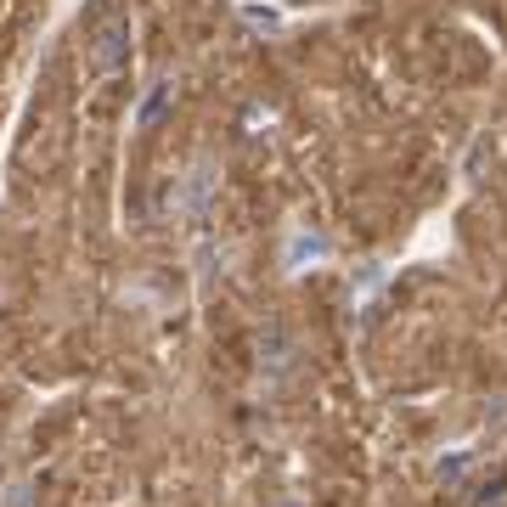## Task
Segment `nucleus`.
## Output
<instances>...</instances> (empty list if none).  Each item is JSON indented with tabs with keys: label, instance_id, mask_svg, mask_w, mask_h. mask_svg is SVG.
<instances>
[{
	"label": "nucleus",
	"instance_id": "1",
	"mask_svg": "<svg viewBox=\"0 0 507 507\" xmlns=\"http://www.w3.org/2000/svg\"><path fill=\"white\" fill-rule=\"evenodd\" d=\"M124 34H130L124 23H108V28L96 34V57H90V62H96V74H113V68H124V51H130Z\"/></svg>",
	"mask_w": 507,
	"mask_h": 507
},
{
	"label": "nucleus",
	"instance_id": "2",
	"mask_svg": "<svg viewBox=\"0 0 507 507\" xmlns=\"http://www.w3.org/2000/svg\"><path fill=\"white\" fill-rule=\"evenodd\" d=\"M164 101H169V85H158V90H153V96L142 101V124H147V119H153V113L164 108Z\"/></svg>",
	"mask_w": 507,
	"mask_h": 507
}]
</instances>
